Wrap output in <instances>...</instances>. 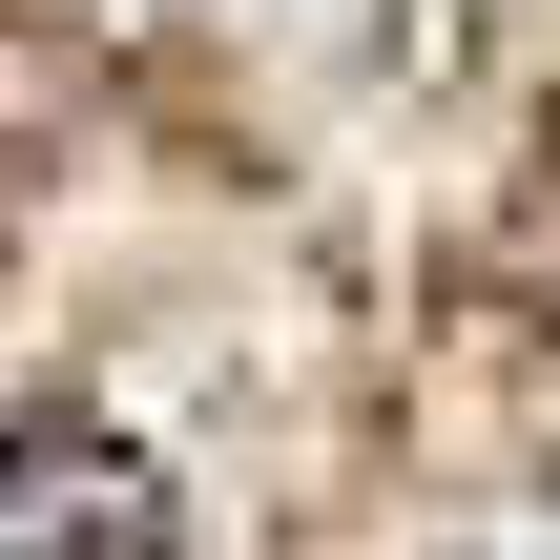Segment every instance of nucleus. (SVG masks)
Listing matches in <instances>:
<instances>
[{
  "mask_svg": "<svg viewBox=\"0 0 560 560\" xmlns=\"http://www.w3.org/2000/svg\"><path fill=\"white\" fill-rule=\"evenodd\" d=\"M0 560H166V499H145V457H104V436H0Z\"/></svg>",
  "mask_w": 560,
  "mask_h": 560,
  "instance_id": "nucleus-1",
  "label": "nucleus"
}]
</instances>
